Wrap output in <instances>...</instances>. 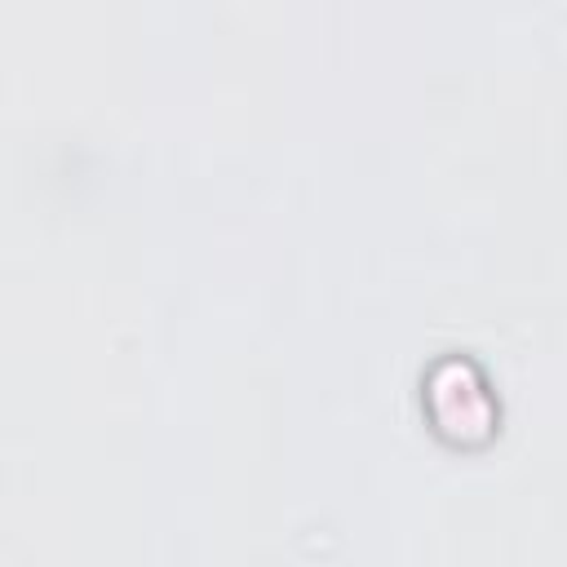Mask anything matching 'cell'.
I'll return each mask as SVG.
<instances>
[{
  "label": "cell",
  "mask_w": 567,
  "mask_h": 567,
  "mask_svg": "<svg viewBox=\"0 0 567 567\" xmlns=\"http://www.w3.org/2000/svg\"><path fill=\"white\" fill-rule=\"evenodd\" d=\"M421 408L430 430L456 452L487 447L501 430V399L492 390V377L465 350H447L425 368Z\"/></svg>",
  "instance_id": "1"
}]
</instances>
